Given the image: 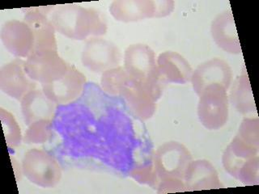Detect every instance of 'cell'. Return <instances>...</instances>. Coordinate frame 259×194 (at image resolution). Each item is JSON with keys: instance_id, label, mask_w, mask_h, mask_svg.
<instances>
[{"instance_id": "6da1fadb", "label": "cell", "mask_w": 259, "mask_h": 194, "mask_svg": "<svg viewBox=\"0 0 259 194\" xmlns=\"http://www.w3.org/2000/svg\"><path fill=\"white\" fill-rule=\"evenodd\" d=\"M50 20L57 32L73 40L99 37L107 32V21L101 12L75 4L54 8Z\"/></svg>"}, {"instance_id": "7a4b0ae2", "label": "cell", "mask_w": 259, "mask_h": 194, "mask_svg": "<svg viewBox=\"0 0 259 194\" xmlns=\"http://www.w3.org/2000/svg\"><path fill=\"white\" fill-rule=\"evenodd\" d=\"M258 146L249 143L236 136L223 156L227 172L246 184L258 180Z\"/></svg>"}, {"instance_id": "3957f363", "label": "cell", "mask_w": 259, "mask_h": 194, "mask_svg": "<svg viewBox=\"0 0 259 194\" xmlns=\"http://www.w3.org/2000/svg\"><path fill=\"white\" fill-rule=\"evenodd\" d=\"M124 68L131 79L161 93L165 83L160 79L156 54L147 44H131L124 54Z\"/></svg>"}, {"instance_id": "277c9868", "label": "cell", "mask_w": 259, "mask_h": 194, "mask_svg": "<svg viewBox=\"0 0 259 194\" xmlns=\"http://www.w3.org/2000/svg\"><path fill=\"white\" fill-rule=\"evenodd\" d=\"M24 176L31 183L41 188H54L59 184L63 171L59 162L43 150H29L22 160Z\"/></svg>"}, {"instance_id": "5b68a950", "label": "cell", "mask_w": 259, "mask_h": 194, "mask_svg": "<svg viewBox=\"0 0 259 194\" xmlns=\"http://www.w3.org/2000/svg\"><path fill=\"white\" fill-rule=\"evenodd\" d=\"M221 85H210L198 95V116L202 125L210 130H217L229 119V96Z\"/></svg>"}, {"instance_id": "8992f818", "label": "cell", "mask_w": 259, "mask_h": 194, "mask_svg": "<svg viewBox=\"0 0 259 194\" xmlns=\"http://www.w3.org/2000/svg\"><path fill=\"white\" fill-rule=\"evenodd\" d=\"M174 1L119 0L112 3L109 12L117 21L136 22L148 18L168 16L174 9Z\"/></svg>"}, {"instance_id": "52a82bcc", "label": "cell", "mask_w": 259, "mask_h": 194, "mask_svg": "<svg viewBox=\"0 0 259 194\" xmlns=\"http://www.w3.org/2000/svg\"><path fill=\"white\" fill-rule=\"evenodd\" d=\"M192 161L188 149L178 141H168L158 148L154 168L160 180L176 178L184 180L186 170Z\"/></svg>"}, {"instance_id": "ba28073f", "label": "cell", "mask_w": 259, "mask_h": 194, "mask_svg": "<svg viewBox=\"0 0 259 194\" xmlns=\"http://www.w3.org/2000/svg\"><path fill=\"white\" fill-rule=\"evenodd\" d=\"M70 64L59 55L58 51H36L25 60V71L32 80L40 84H48L63 78Z\"/></svg>"}, {"instance_id": "9c48e42d", "label": "cell", "mask_w": 259, "mask_h": 194, "mask_svg": "<svg viewBox=\"0 0 259 194\" xmlns=\"http://www.w3.org/2000/svg\"><path fill=\"white\" fill-rule=\"evenodd\" d=\"M121 54L118 47L101 37L89 38L81 55L83 67L94 73L105 71L120 67Z\"/></svg>"}, {"instance_id": "30bf717a", "label": "cell", "mask_w": 259, "mask_h": 194, "mask_svg": "<svg viewBox=\"0 0 259 194\" xmlns=\"http://www.w3.org/2000/svg\"><path fill=\"white\" fill-rule=\"evenodd\" d=\"M37 83L25 71V60L16 59L0 69V89L16 101H21L29 91L36 89Z\"/></svg>"}, {"instance_id": "8fae6325", "label": "cell", "mask_w": 259, "mask_h": 194, "mask_svg": "<svg viewBox=\"0 0 259 194\" xmlns=\"http://www.w3.org/2000/svg\"><path fill=\"white\" fill-rule=\"evenodd\" d=\"M86 76L73 65L59 80L42 84V91L56 105H67L80 96L86 83Z\"/></svg>"}, {"instance_id": "7c38bea8", "label": "cell", "mask_w": 259, "mask_h": 194, "mask_svg": "<svg viewBox=\"0 0 259 194\" xmlns=\"http://www.w3.org/2000/svg\"><path fill=\"white\" fill-rule=\"evenodd\" d=\"M233 71L229 63L221 59H210L199 65L194 71L190 82L197 95L210 85H221L227 90L230 87Z\"/></svg>"}, {"instance_id": "4fadbf2b", "label": "cell", "mask_w": 259, "mask_h": 194, "mask_svg": "<svg viewBox=\"0 0 259 194\" xmlns=\"http://www.w3.org/2000/svg\"><path fill=\"white\" fill-rule=\"evenodd\" d=\"M1 40L8 52L16 59H27L34 52V36L24 20L7 21L1 29Z\"/></svg>"}, {"instance_id": "5bb4252c", "label": "cell", "mask_w": 259, "mask_h": 194, "mask_svg": "<svg viewBox=\"0 0 259 194\" xmlns=\"http://www.w3.org/2000/svg\"><path fill=\"white\" fill-rule=\"evenodd\" d=\"M121 95L138 117L148 120L156 112V101L161 95L143 83L131 79L122 89Z\"/></svg>"}, {"instance_id": "9a60e30c", "label": "cell", "mask_w": 259, "mask_h": 194, "mask_svg": "<svg viewBox=\"0 0 259 194\" xmlns=\"http://www.w3.org/2000/svg\"><path fill=\"white\" fill-rule=\"evenodd\" d=\"M24 21L28 24L33 33L34 52L43 50L58 51L55 36L56 30L47 14H46L44 8H28L24 15Z\"/></svg>"}, {"instance_id": "2e32d148", "label": "cell", "mask_w": 259, "mask_h": 194, "mask_svg": "<svg viewBox=\"0 0 259 194\" xmlns=\"http://www.w3.org/2000/svg\"><path fill=\"white\" fill-rule=\"evenodd\" d=\"M158 71L164 83L186 84L191 80L193 70L184 57L174 51L161 53L157 60Z\"/></svg>"}, {"instance_id": "e0dca14e", "label": "cell", "mask_w": 259, "mask_h": 194, "mask_svg": "<svg viewBox=\"0 0 259 194\" xmlns=\"http://www.w3.org/2000/svg\"><path fill=\"white\" fill-rule=\"evenodd\" d=\"M210 32L213 40L221 50L232 55L241 54V43L230 10L222 12L214 18Z\"/></svg>"}, {"instance_id": "ac0fdd59", "label": "cell", "mask_w": 259, "mask_h": 194, "mask_svg": "<svg viewBox=\"0 0 259 194\" xmlns=\"http://www.w3.org/2000/svg\"><path fill=\"white\" fill-rule=\"evenodd\" d=\"M56 105L42 90L35 89L29 91L20 101L24 122L28 126L40 120L52 121L55 117Z\"/></svg>"}, {"instance_id": "d6986e66", "label": "cell", "mask_w": 259, "mask_h": 194, "mask_svg": "<svg viewBox=\"0 0 259 194\" xmlns=\"http://www.w3.org/2000/svg\"><path fill=\"white\" fill-rule=\"evenodd\" d=\"M186 189L190 191L222 188L218 172L210 162L205 160L191 161L184 178Z\"/></svg>"}, {"instance_id": "ffe728a7", "label": "cell", "mask_w": 259, "mask_h": 194, "mask_svg": "<svg viewBox=\"0 0 259 194\" xmlns=\"http://www.w3.org/2000/svg\"><path fill=\"white\" fill-rule=\"evenodd\" d=\"M231 100L236 109L243 114L253 113L256 110L247 74H242L235 82L231 91Z\"/></svg>"}, {"instance_id": "44dd1931", "label": "cell", "mask_w": 259, "mask_h": 194, "mask_svg": "<svg viewBox=\"0 0 259 194\" xmlns=\"http://www.w3.org/2000/svg\"><path fill=\"white\" fill-rule=\"evenodd\" d=\"M131 77L123 67L110 69L102 73L101 79V88L105 92L113 96L121 95L122 89L131 81Z\"/></svg>"}, {"instance_id": "7402d4cb", "label": "cell", "mask_w": 259, "mask_h": 194, "mask_svg": "<svg viewBox=\"0 0 259 194\" xmlns=\"http://www.w3.org/2000/svg\"><path fill=\"white\" fill-rule=\"evenodd\" d=\"M0 115L7 144L9 148H17L22 141L20 125L15 119L14 116L6 109L1 108Z\"/></svg>"}, {"instance_id": "603a6c76", "label": "cell", "mask_w": 259, "mask_h": 194, "mask_svg": "<svg viewBox=\"0 0 259 194\" xmlns=\"http://www.w3.org/2000/svg\"><path fill=\"white\" fill-rule=\"evenodd\" d=\"M51 129L52 121L40 120L36 121L28 125L23 140L28 144L45 143L51 137Z\"/></svg>"}, {"instance_id": "cb8c5ba5", "label": "cell", "mask_w": 259, "mask_h": 194, "mask_svg": "<svg viewBox=\"0 0 259 194\" xmlns=\"http://www.w3.org/2000/svg\"><path fill=\"white\" fill-rule=\"evenodd\" d=\"M258 120L245 118L239 128L238 136L241 139L259 147Z\"/></svg>"}, {"instance_id": "d4e9b609", "label": "cell", "mask_w": 259, "mask_h": 194, "mask_svg": "<svg viewBox=\"0 0 259 194\" xmlns=\"http://www.w3.org/2000/svg\"><path fill=\"white\" fill-rule=\"evenodd\" d=\"M130 176L140 184H147L152 187L157 185L160 182V178L156 173L154 165L137 167L131 172Z\"/></svg>"}, {"instance_id": "484cf974", "label": "cell", "mask_w": 259, "mask_h": 194, "mask_svg": "<svg viewBox=\"0 0 259 194\" xmlns=\"http://www.w3.org/2000/svg\"><path fill=\"white\" fill-rule=\"evenodd\" d=\"M186 186L184 180L176 178H168L160 180L158 184V193L185 192Z\"/></svg>"}]
</instances>
